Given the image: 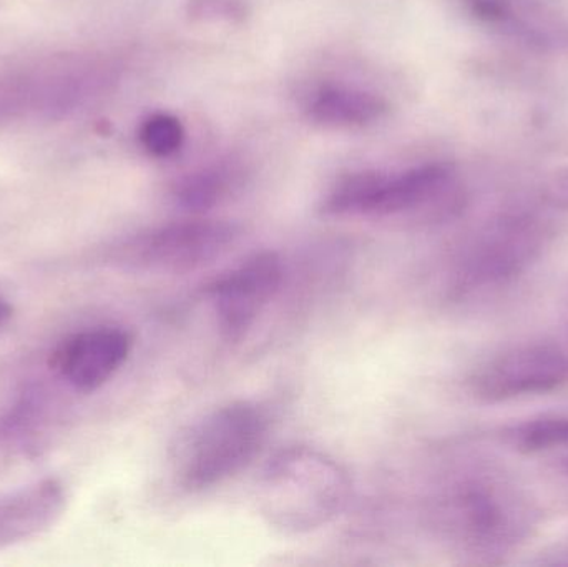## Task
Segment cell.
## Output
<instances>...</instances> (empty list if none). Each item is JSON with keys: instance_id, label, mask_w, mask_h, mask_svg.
Masks as SVG:
<instances>
[{"instance_id": "cell-1", "label": "cell", "mask_w": 568, "mask_h": 567, "mask_svg": "<svg viewBox=\"0 0 568 567\" xmlns=\"http://www.w3.org/2000/svg\"><path fill=\"white\" fill-rule=\"evenodd\" d=\"M437 528L479 563L503 561L536 528V509L517 486L493 473H467L436 503Z\"/></svg>"}, {"instance_id": "cell-2", "label": "cell", "mask_w": 568, "mask_h": 567, "mask_svg": "<svg viewBox=\"0 0 568 567\" xmlns=\"http://www.w3.org/2000/svg\"><path fill=\"white\" fill-rule=\"evenodd\" d=\"M464 196L454 170L446 163L426 162L397 172L357 170L341 176L321 200L326 216L413 219L444 222L457 215Z\"/></svg>"}, {"instance_id": "cell-3", "label": "cell", "mask_w": 568, "mask_h": 567, "mask_svg": "<svg viewBox=\"0 0 568 567\" xmlns=\"http://www.w3.org/2000/svg\"><path fill=\"white\" fill-rule=\"evenodd\" d=\"M346 469L320 449L293 446L270 459L258 482V508L284 535H307L336 519L349 502Z\"/></svg>"}, {"instance_id": "cell-4", "label": "cell", "mask_w": 568, "mask_h": 567, "mask_svg": "<svg viewBox=\"0 0 568 567\" xmlns=\"http://www.w3.org/2000/svg\"><path fill=\"white\" fill-rule=\"evenodd\" d=\"M270 418L253 402L226 403L190 426L176 448L175 475L186 492H205L246 468L268 439Z\"/></svg>"}, {"instance_id": "cell-5", "label": "cell", "mask_w": 568, "mask_h": 567, "mask_svg": "<svg viewBox=\"0 0 568 567\" xmlns=\"http://www.w3.org/2000/svg\"><path fill=\"white\" fill-rule=\"evenodd\" d=\"M240 233L235 223L195 216L139 233L112 249L109 259L123 269L183 275L225 256Z\"/></svg>"}, {"instance_id": "cell-6", "label": "cell", "mask_w": 568, "mask_h": 567, "mask_svg": "<svg viewBox=\"0 0 568 567\" xmlns=\"http://www.w3.org/2000/svg\"><path fill=\"white\" fill-rule=\"evenodd\" d=\"M546 230L529 216H504L464 253L453 280L457 300L486 295L526 275L546 249Z\"/></svg>"}, {"instance_id": "cell-7", "label": "cell", "mask_w": 568, "mask_h": 567, "mask_svg": "<svg viewBox=\"0 0 568 567\" xmlns=\"http://www.w3.org/2000/svg\"><path fill=\"white\" fill-rule=\"evenodd\" d=\"M89 79L72 55L55 57L0 77V129L23 122L67 119L89 103Z\"/></svg>"}, {"instance_id": "cell-8", "label": "cell", "mask_w": 568, "mask_h": 567, "mask_svg": "<svg viewBox=\"0 0 568 567\" xmlns=\"http://www.w3.org/2000/svg\"><path fill=\"white\" fill-rule=\"evenodd\" d=\"M469 385L486 403L556 392L568 385V352L554 345L517 346L480 366Z\"/></svg>"}, {"instance_id": "cell-9", "label": "cell", "mask_w": 568, "mask_h": 567, "mask_svg": "<svg viewBox=\"0 0 568 567\" xmlns=\"http://www.w3.org/2000/svg\"><path fill=\"white\" fill-rule=\"evenodd\" d=\"M284 269L275 252H260L216 279L209 286L220 333L226 342H240L258 322L282 288Z\"/></svg>"}, {"instance_id": "cell-10", "label": "cell", "mask_w": 568, "mask_h": 567, "mask_svg": "<svg viewBox=\"0 0 568 567\" xmlns=\"http://www.w3.org/2000/svg\"><path fill=\"white\" fill-rule=\"evenodd\" d=\"M133 340L119 326H97L67 338L52 356L57 375L79 393H93L120 372Z\"/></svg>"}, {"instance_id": "cell-11", "label": "cell", "mask_w": 568, "mask_h": 567, "mask_svg": "<svg viewBox=\"0 0 568 567\" xmlns=\"http://www.w3.org/2000/svg\"><path fill=\"white\" fill-rule=\"evenodd\" d=\"M67 492L55 478H43L0 496V551L32 541L59 523Z\"/></svg>"}, {"instance_id": "cell-12", "label": "cell", "mask_w": 568, "mask_h": 567, "mask_svg": "<svg viewBox=\"0 0 568 567\" xmlns=\"http://www.w3.org/2000/svg\"><path fill=\"white\" fill-rule=\"evenodd\" d=\"M389 103L379 93L347 83H323L304 102V117L327 130H359L386 119Z\"/></svg>"}, {"instance_id": "cell-13", "label": "cell", "mask_w": 568, "mask_h": 567, "mask_svg": "<svg viewBox=\"0 0 568 567\" xmlns=\"http://www.w3.org/2000/svg\"><path fill=\"white\" fill-rule=\"evenodd\" d=\"M245 176V166L236 160L206 163L176 179L172 186V199L183 212L203 215L239 192Z\"/></svg>"}, {"instance_id": "cell-14", "label": "cell", "mask_w": 568, "mask_h": 567, "mask_svg": "<svg viewBox=\"0 0 568 567\" xmlns=\"http://www.w3.org/2000/svg\"><path fill=\"white\" fill-rule=\"evenodd\" d=\"M50 418L49 393L42 386H26L6 409L0 412V449L29 448Z\"/></svg>"}, {"instance_id": "cell-15", "label": "cell", "mask_w": 568, "mask_h": 567, "mask_svg": "<svg viewBox=\"0 0 568 567\" xmlns=\"http://www.w3.org/2000/svg\"><path fill=\"white\" fill-rule=\"evenodd\" d=\"M504 442L524 455L568 448V416H539L504 429Z\"/></svg>"}, {"instance_id": "cell-16", "label": "cell", "mask_w": 568, "mask_h": 567, "mask_svg": "<svg viewBox=\"0 0 568 567\" xmlns=\"http://www.w3.org/2000/svg\"><path fill=\"white\" fill-rule=\"evenodd\" d=\"M185 126L180 122L179 117L166 112H155L143 120L139 129L140 145L150 155L172 156L182 150L185 143Z\"/></svg>"}, {"instance_id": "cell-17", "label": "cell", "mask_w": 568, "mask_h": 567, "mask_svg": "<svg viewBox=\"0 0 568 567\" xmlns=\"http://www.w3.org/2000/svg\"><path fill=\"white\" fill-rule=\"evenodd\" d=\"M246 0H189L186 13L196 22L239 23L248 16Z\"/></svg>"}, {"instance_id": "cell-18", "label": "cell", "mask_w": 568, "mask_h": 567, "mask_svg": "<svg viewBox=\"0 0 568 567\" xmlns=\"http://www.w3.org/2000/svg\"><path fill=\"white\" fill-rule=\"evenodd\" d=\"M546 196L552 205L568 210V170L557 173L549 183H547Z\"/></svg>"}, {"instance_id": "cell-19", "label": "cell", "mask_w": 568, "mask_h": 567, "mask_svg": "<svg viewBox=\"0 0 568 567\" xmlns=\"http://www.w3.org/2000/svg\"><path fill=\"white\" fill-rule=\"evenodd\" d=\"M13 305L2 292H0V332L12 322L13 318Z\"/></svg>"}, {"instance_id": "cell-20", "label": "cell", "mask_w": 568, "mask_h": 567, "mask_svg": "<svg viewBox=\"0 0 568 567\" xmlns=\"http://www.w3.org/2000/svg\"><path fill=\"white\" fill-rule=\"evenodd\" d=\"M564 468H566V472L568 473V456L566 458V462H564Z\"/></svg>"}]
</instances>
